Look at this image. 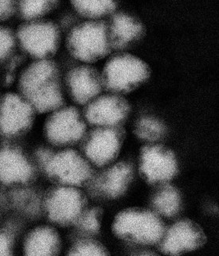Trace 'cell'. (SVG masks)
<instances>
[{"label": "cell", "instance_id": "obj_1", "mask_svg": "<svg viewBox=\"0 0 219 256\" xmlns=\"http://www.w3.org/2000/svg\"><path fill=\"white\" fill-rule=\"evenodd\" d=\"M15 81L16 90L29 101L37 114L64 106L60 72L54 60H22Z\"/></svg>", "mask_w": 219, "mask_h": 256}, {"label": "cell", "instance_id": "obj_2", "mask_svg": "<svg viewBox=\"0 0 219 256\" xmlns=\"http://www.w3.org/2000/svg\"><path fill=\"white\" fill-rule=\"evenodd\" d=\"M166 226L157 213L139 208H127L118 213L112 232L121 240L141 246H152L161 240Z\"/></svg>", "mask_w": 219, "mask_h": 256}, {"label": "cell", "instance_id": "obj_3", "mask_svg": "<svg viewBox=\"0 0 219 256\" xmlns=\"http://www.w3.org/2000/svg\"><path fill=\"white\" fill-rule=\"evenodd\" d=\"M17 32L24 60H53L61 45L60 28L49 19L19 22Z\"/></svg>", "mask_w": 219, "mask_h": 256}, {"label": "cell", "instance_id": "obj_4", "mask_svg": "<svg viewBox=\"0 0 219 256\" xmlns=\"http://www.w3.org/2000/svg\"><path fill=\"white\" fill-rule=\"evenodd\" d=\"M69 54L86 64L98 62L110 51L109 29L104 22L86 20L71 29L66 38Z\"/></svg>", "mask_w": 219, "mask_h": 256}, {"label": "cell", "instance_id": "obj_5", "mask_svg": "<svg viewBox=\"0 0 219 256\" xmlns=\"http://www.w3.org/2000/svg\"><path fill=\"white\" fill-rule=\"evenodd\" d=\"M149 74V66L142 60L131 54H120L105 64L101 76L106 90L127 94L145 82Z\"/></svg>", "mask_w": 219, "mask_h": 256}, {"label": "cell", "instance_id": "obj_6", "mask_svg": "<svg viewBox=\"0 0 219 256\" xmlns=\"http://www.w3.org/2000/svg\"><path fill=\"white\" fill-rule=\"evenodd\" d=\"M37 112L22 94L15 90L0 95V136L19 139L26 135L34 124Z\"/></svg>", "mask_w": 219, "mask_h": 256}, {"label": "cell", "instance_id": "obj_7", "mask_svg": "<svg viewBox=\"0 0 219 256\" xmlns=\"http://www.w3.org/2000/svg\"><path fill=\"white\" fill-rule=\"evenodd\" d=\"M42 167L47 176L62 186H84L92 178L91 166L76 150L53 153Z\"/></svg>", "mask_w": 219, "mask_h": 256}, {"label": "cell", "instance_id": "obj_8", "mask_svg": "<svg viewBox=\"0 0 219 256\" xmlns=\"http://www.w3.org/2000/svg\"><path fill=\"white\" fill-rule=\"evenodd\" d=\"M49 114L44 123V134L51 144H74L85 136V120L75 106H62Z\"/></svg>", "mask_w": 219, "mask_h": 256}, {"label": "cell", "instance_id": "obj_9", "mask_svg": "<svg viewBox=\"0 0 219 256\" xmlns=\"http://www.w3.org/2000/svg\"><path fill=\"white\" fill-rule=\"evenodd\" d=\"M85 195L76 186L54 188L44 200V208L51 222L60 226L74 225L87 210Z\"/></svg>", "mask_w": 219, "mask_h": 256}, {"label": "cell", "instance_id": "obj_10", "mask_svg": "<svg viewBox=\"0 0 219 256\" xmlns=\"http://www.w3.org/2000/svg\"><path fill=\"white\" fill-rule=\"evenodd\" d=\"M124 136V130L120 126L98 127L87 136L83 148L84 154L95 166H106L119 156Z\"/></svg>", "mask_w": 219, "mask_h": 256}, {"label": "cell", "instance_id": "obj_11", "mask_svg": "<svg viewBox=\"0 0 219 256\" xmlns=\"http://www.w3.org/2000/svg\"><path fill=\"white\" fill-rule=\"evenodd\" d=\"M206 242V236L200 226L185 218L166 229L158 248L167 256H181L203 247Z\"/></svg>", "mask_w": 219, "mask_h": 256}, {"label": "cell", "instance_id": "obj_12", "mask_svg": "<svg viewBox=\"0 0 219 256\" xmlns=\"http://www.w3.org/2000/svg\"><path fill=\"white\" fill-rule=\"evenodd\" d=\"M139 174L149 184H165L177 174L175 156L161 145H147L141 148Z\"/></svg>", "mask_w": 219, "mask_h": 256}, {"label": "cell", "instance_id": "obj_13", "mask_svg": "<svg viewBox=\"0 0 219 256\" xmlns=\"http://www.w3.org/2000/svg\"><path fill=\"white\" fill-rule=\"evenodd\" d=\"M130 112V105L119 95L98 96L87 104L84 118L98 127L116 126L123 122Z\"/></svg>", "mask_w": 219, "mask_h": 256}, {"label": "cell", "instance_id": "obj_14", "mask_svg": "<svg viewBox=\"0 0 219 256\" xmlns=\"http://www.w3.org/2000/svg\"><path fill=\"white\" fill-rule=\"evenodd\" d=\"M66 83L71 98L80 105H87L98 98L103 88L101 74L86 64L71 69L66 74Z\"/></svg>", "mask_w": 219, "mask_h": 256}, {"label": "cell", "instance_id": "obj_15", "mask_svg": "<svg viewBox=\"0 0 219 256\" xmlns=\"http://www.w3.org/2000/svg\"><path fill=\"white\" fill-rule=\"evenodd\" d=\"M34 168L23 152L15 146L0 149V182L8 185H22L33 178Z\"/></svg>", "mask_w": 219, "mask_h": 256}, {"label": "cell", "instance_id": "obj_16", "mask_svg": "<svg viewBox=\"0 0 219 256\" xmlns=\"http://www.w3.org/2000/svg\"><path fill=\"white\" fill-rule=\"evenodd\" d=\"M132 166L120 162L100 174L91 184V190L96 194L116 198L125 193L133 178Z\"/></svg>", "mask_w": 219, "mask_h": 256}, {"label": "cell", "instance_id": "obj_17", "mask_svg": "<svg viewBox=\"0 0 219 256\" xmlns=\"http://www.w3.org/2000/svg\"><path fill=\"white\" fill-rule=\"evenodd\" d=\"M60 248V236L56 230L47 226L30 231L23 243L24 252L28 256H56Z\"/></svg>", "mask_w": 219, "mask_h": 256}, {"label": "cell", "instance_id": "obj_18", "mask_svg": "<svg viewBox=\"0 0 219 256\" xmlns=\"http://www.w3.org/2000/svg\"><path fill=\"white\" fill-rule=\"evenodd\" d=\"M143 27L131 16L119 14L112 18L110 32V44L115 48H123L129 42L141 36Z\"/></svg>", "mask_w": 219, "mask_h": 256}, {"label": "cell", "instance_id": "obj_19", "mask_svg": "<svg viewBox=\"0 0 219 256\" xmlns=\"http://www.w3.org/2000/svg\"><path fill=\"white\" fill-rule=\"evenodd\" d=\"M21 59L16 22H0V70Z\"/></svg>", "mask_w": 219, "mask_h": 256}, {"label": "cell", "instance_id": "obj_20", "mask_svg": "<svg viewBox=\"0 0 219 256\" xmlns=\"http://www.w3.org/2000/svg\"><path fill=\"white\" fill-rule=\"evenodd\" d=\"M155 212L164 217L174 216L179 212L181 200L177 188L170 184H164L155 194L151 202Z\"/></svg>", "mask_w": 219, "mask_h": 256}, {"label": "cell", "instance_id": "obj_21", "mask_svg": "<svg viewBox=\"0 0 219 256\" xmlns=\"http://www.w3.org/2000/svg\"><path fill=\"white\" fill-rule=\"evenodd\" d=\"M59 0H17V22L48 19Z\"/></svg>", "mask_w": 219, "mask_h": 256}, {"label": "cell", "instance_id": "obj_22", "mask_svg": "<svg viewBox=\"0 0 219 256\" xmlns=\"http://www.w3.org/2000/svg\"><path fill=\"white\" fill-rule=\"evenodd\" d=\"M77 14L87 20H98L116 9L115 0H70Z\"/></svg>", "mask_w": 219, "mask_h": 256}, {"label": "cell", "instance_id": "obj_23", "mask_svg": "<svg viewBox=\"0 0 219 256\" xmlns=\"http://www.w3.org/2000/svg\"><path fill=\"white\" fill-rule=\"evenodd\" d=\"M103 211L98 207L86 210L76 224L79 233L84 236H94L99 233Z\"/></svg>", "mask_w": 219, "mask_h": 256}, {"label": "cell", "instance_id": "obj_24", "mask_svg": "<svg viewBox=\"0 0 219 256\" xmlns=\"http://www.w3.org/2000/svg\"><path fill=\"white\" fill-rule=\"evenodd\" d=\"M134 132L140 139L154 142L163 136L165 127L157 119L142 118L136 124Z\"/></svg>", "mask_w": 219, "mask_h": 256}, {"label": "cell", "instance_id": "obj_25", "mask_svg": "<svg viewBox=\"0 0 219 256\" xmlns=\"http://www.w3.org/2000/svg\"><path fill=\"white\" fill-rule=\"evenodd\" d=\"M69 256H108L109 251L97 240L83 239L76 242L69 252Z\"/></svg>", "mask_w": 219, "mask_h": 256}, {"label": "cell", "instance_id": "obj_26", "mask_svg": "<svg viewBox=\"0 0 219 256\" xmlns=\"http://www.w3.org/2000/svg\"><path fill=\"white\" fill-rule=\"evenodd\" d=\"M17 22V0H0V22Z\"/></svg>", "mask_w": 219, "mask_h": 256}, {"label": "cell", "instance_id": "obj_27", "mask_svg": "<svg viewBox=\"0 0 219 256\" xmlns=\"http://www.w3.org/2000/svg\"><path fill=\"white\" fill-rule=\"evenodd\" d=\"M13 238L7 231H0V256H10L13 252Z\"/></svg>", "mask_w": 219, "mask_h": 256}, {"label": "cell", "instance_id": "obj_28", "mask_svg": "<svg viewBox=\"0 0 219 256\" xmlns=\"http://www.w3.org/2000/svg\"><path fill=\"white\" fill-rule=\"evenodd\" d=\"M3 82H4V80H3L2 74H1V72H0V85H1V83Z\"/></svg>", "mask_w": 219, "mask_h": 256}]
</instances>
